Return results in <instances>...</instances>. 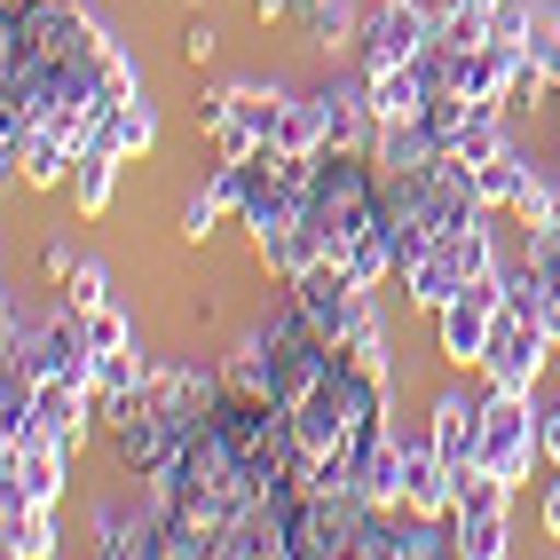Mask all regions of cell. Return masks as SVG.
Listing matches in <instances>:
<instances>
[{"label": "cell", "mask_w": 560, "mask_h": 560, "mask_svg": "<svg viewBox=\"0 0 560 560\" xmlns=\"http://www.w3.org/2000/svg\"><path fill=\"white\" fill-rule=\"evenodd\" d=\"M513 505V481L505 474H490V466H458V513H505Z\"/></svg>", "instance_id": "21"}, {"label": "cell", "mask_w": 560, "mask_h": 560, "mask_svg": "<svg viewBox=\"0 0 560 560\" xmlns=\"http://www.w3.org/2000/svg\"><path fill=\"white\" fill-rule=\"evenodd\" d=\"M110 182H119V151L88 142L80 166H71V198H80V213H103V206H110Z\"/></svg>", "instance_id": "19"}, {"label": "cell", "mask_w": 560, "mask_h": 560, "mask_svg": "<svg viewBox=\"0 0 560 560\" xmlns=\"http://www.w3.org/2000/svg\"><path fill=\"white\" fill-rule=\"evenodd\" d=\"M355 521H363V498H348V490H292L284 545H292V560H348Z\"/></svg>", "instance_id": "6"}, {"label": "cell", "mask_w": 560, "mask_h": 560, "mask_svg": "<svg viewBox=\"0 0 560 560\" xmlns=\"http://www.w3.org/2000/svg\"><path fill=\"white\" fill-rule=\"evenodd\" d=\"M490 474L505 481H529V466L545 458V410L529 402V387H490L481 402V451H474Z\"/></svg>", "instance_id": "4"}, {"label": "cell", "mask_w": 560, "mask_h": 560, "mask_svg": "<svg viewBox=\"0 0 560 560\" xmlns=\"http://www.w3.org/2000/svg\"><path fill=\"white\" fill-rule=\"evenodd\" d=\"M331 355H340V348H331L324 331L284 301L269 324L245 331V348H237V387H253V395H269V402L292 410V402H301L324 371H331Z\"/></svg>", "instance_id": "2"}, {"label": "cell", "mask_w": 560, "mask_h": 560, "mask_svg": "<svg viewBox=\"0 0 560 560\" xmlns=\"http://www.w3.org/2000/svg\"><path fill=\"white\" fill-rule=\"evenodd\" d=\"M63 301H71V308H103V301H110V277H103V260H71V277H63Z\"/></svg>", "instance_id": "24"}, {"label": "cell", "mask_w": 560, "mask_h": 560, "mask_svg": "<svg viewBox=\"0 0 560 560\" xmlns=\"http://www.w3.org/2000/svg\"><path fill=\"white\" fill-rule=\"evenodd\" d=\"M213 48H221V32H213L206 16H198L190 32H182V56H190V63H213Z\"/></svg>", "instance_id": "25"}, {"label": "cell", "mask_w": 560, "mask_h": 560, "mask_svg": "<svg viewBox=\"0 0 560 560\" xmlns=\"http://www.w3.org/2000/svg\"><path fill=\"white\" fill-rule=\"evenodd\" d=\"M545 466H560V402L545 410Z\"/></svg>", "instance_id": "27"}, {"label": "cell", "mask_w": 560, "mask_h": 560, "mask_svg": "<svg viewBox=\"0 0 560 560\" xmlns=\"http://www.w3.org/2000/svg\"><path fill=\"white\" fill-rule=\"evenodd\" d=\"M545 529L560 537V466H552V481H545Z\"/></svg>", "instance_id": "26"}, {"label": "cell", "mask_w": 560, "mask_h": 560, "mask_svg": "<svg viewBox=\"0 0 560 560\" xmlns=\"http://www.w3.org/2000/svg\"><path fill=\"white\" fill-rule=\"evenodd\" d=\"M95 142H103V151H119V159L151 151V142H159V110H151V95H127V103H110L103 119H95Z\"/></svg>", "instance_id": "15"}, {"label": "cell", "mask_w": 560, "mask_h": 560, "mask_svg": "<svg viewBox=\"0 0 560 560\" xmlns=\"http://www.w3.org/2000/svg\"><path fill=\"white\" fill-rule=\"evenodd\" d=\"M498 316H505V269L474 277L458 301H442V308H434V340H442V355H451L458 371L481 363V355H490V340H498Z\"/></svg>", "instance_id": "8"}, {"label": "cell", "mask_w": 560, "mask_h": 560, "mask_svg": "<svg viewBox=\"0 0 560 560\" xmlns=\"http://www.w3.org/2000/svg\"><path fill=\"white\" fill-rule=\"evenodd\" d=\"M560 348H552V331H545V316H521V308H505L498 316V340H490V355H481L474 371L490 387H537V371L552 363Z\"/></svg>", "instance_id": "10"}, {"label": "cell", "mask_w": 560, "mask_h": 560, "mask_svg": "<svg viewBox=\"0 0 560 560\" xmlns=\"http://www.w3.org/2000/svg\"><path fill=\"white\" fill-rule=\"evenodd\" d=\"M301 24H308V40L316 48H348L363 16H355V0H301Z\"/></svg>", "instance_id": "20"}, {"label": "cell", "mask_w": 560, "mask_h": 560, "mask_svg": "<svg viewBox=\"0 0 560 560\" xmlns=\"http://www.w3.org/2000/svg\"><path fill=\"white\" fill-rule=\"evenodd\" d=\"M490 269H505L498 260V237L481 230V221H458V230H442L434 245H427V260L410 277H395L402 292H410V308H442V301H458V292L474 284V277H490Z\"/></svg>", "instance_id": "3"}, {"label": "cell", "mask_w": 560, "mask_h": 560, "mask_svg": "<svg viewBox=\"0 0 560 560\" xmlns=\"http://www.w3.org/2000/svg\"><path fill=\"white\" fill-rule=\"evenodd\" d=\"M458 552H466V560H505V552H513L505 513H458Z\"/></svg>", "instance_id": "22"}, {"label": "cell", "mask_w": 560, "mask_h": 560, "mask_svg": "<svg viewBox=\"0 0 560 560\" xmlns=\"http://www.w3.org/2000/svg\"><path fill=\"white\" fill-rule=\"evenodd\" d=\"M0 552H9V560H48V552H56V521H48V505L0 498Z\"/></svg>", "instance_id": "14"}, {"label": "cell", "mask_w": 560, "mask_h": 560, "mask_svg": "<svg viewBox=\"0 0 560 560\" xmlns=\"http://www.w3.org/2000/svg\"><path fill=\"white\" fill-rule=\"evenodd\" d=\"M95 387H103V419L119 402H135L142 387H151V363H142L135 348H110V355H95Z\"/></svg>", "instance_id": "18"}, {"label": "cell", "mask_w": 560, "mask_h": 560, "mask_svg": "<svg viewBox=\"0 0 560 560\" xmlns=\"http://www.w3.org/2000/svg\"><path fill=\"white\" fill-rule=\"evenodd\" d=\"M80 331H88V348H95V355H110V348H135V324H127L119 308H110V301H103V308H80Z\"/></svg>", "instance_id": "23"}, {"label": "cell", "mask_w": 560, "mask_h": 560, "mask_svg": "<svg viewBox=\"0 0 560 560\" xmlns=\"http://www.w3.org/2000/svg\"><path fill=\"white\" fill-rule=\"evenodd\" d=\"M419 56H434V16H427V0H380V9L363 16V32H355L363 80L402 71V63H419Z\"/></svg>", "instance_id": "7"}, {"label": "cell", "mask_w": 560, "mask_h": 560, "mask_svg": "<svg viewBox=\"0 0 560 560\" xmlns=\"http://www.w3.org/2000/svg\"><path fill=\"white\" fill-rule=\"evenodd\" d=\"M371 230H380V159L331 142V151H316V174H308V237L324 260H348L355 237Z\"/></svg>", "instance_id": "1"}, {"label": "cell", "mask_w": 560, "mask_h": 560, "mask_svg": "<svg viewBox=\"0 0 560 560\" xmlns=\"http://www.w3.org/2000/svg\"><path fill=\"white\" fill-rule=\"evenodd\" d=\"M458 9H474V16H498V9H505V0H458Z\"/></svg>", "instance_id": "28"}, {"label": "cell", "mask_w": 560, "mask_h": 560, "mask_svg": "<svg viewBox=\"0 0 560 560\" xmlns=\"http://www.w3.org/2000/svg\"><path fill=\"white\" fill-rule=\"evenodd\" d=\"M481 402H490V387H442L427 410V442L451 466H474V451H481Z\"/></svg>", "instance_id": "12"}, {"label": "cell", "mask_w": 560, "mask_h": 560, "mask_svg": "<svg viewBox=\"0 0 560 560\" xmlns=\"http://www.w3.org/2000/svg\"><path fill=\"white\" fill-rule=\"evenodd\" d=\"M182 434H190V427H182L174 410H159L151 395H135V402L110 410V451H119V466H127V474H142V481H151L159 466H174Z\"/></svg>", "instance_id": "9"}, {"label": "cell", "mask_w": 560, "mask_h": 560, "mask_svg": "<svg viewBox=\"0 0 560 560\" xmlns=\"http://www.w3.org/2000/svg\"><path fill=\"white\" fill-rule=\"evenodd\" d=\"M237 206H245V166H237V159H221L213 182H206V190H190V206H182V237L206 245V237L221 230V213H237Z\"/></svg>", "instance_id": "13"}, {"label": "cell", "mask_w": 560, "mask_h": 560, "mask_svg": "<svg viewBox=\"0 0 560 560\" xmlns=\"http://www.w3.org/2000/svg\"><path fill=\"white\" fill-rule=\"evenodd\" d=\"M277 151H301V159H316V151H331V119H324V95H292V103H284V127H277Z\"/></svg>", "instance_id": "17"}, {"label": "cell", "mask_w": 560, "mask_h": 560, "mask_svg": "<svg viewBox=\"0 0 560 560\" xmlns=\"http://www.w3.org/2000/svg\"><path fill=\"white\" fill-rule=\"evenodd\" d=\"M284 292H292V308H301L331 348H348L355 331L380 324V308H371V284H355L340 260H316V269H308V277H292Z\"/></svg>", "instance_id": "5"}, {"label": "cell", "mask_w": 560, "mask_h": 560, "mask_svg": "<svg viewBox=\"0 0 560 560\" xmlns=\"http://www.w3.org/2000/svg\"><path fill=\"white\" fill-rule=\"evenodd\" d=\"M63 442L32 434V442H9L0 451V498H24V505H56L63 498Z\"/></svg>", "instance_id": "11"}, {"label": "cell", "mask_w": 560, "mask_h": 560, "mask_svg": "<svg viewBox=\"0 0 560 560\" xmlns=\"http://www.w3.org/2000/svg\"><path fill=\"white\" fill-rule=\"evenodd\" d=\"M442 151H458L466 166H490V159H505V151H513V135H505V103H474L466 119H458V135L442 142Z\"/></svg>", "instance_id": "16"}]
</instances>
